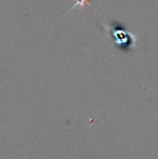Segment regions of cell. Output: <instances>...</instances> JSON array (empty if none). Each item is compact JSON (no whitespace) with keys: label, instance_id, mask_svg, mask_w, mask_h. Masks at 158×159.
<instances>
[{"label":"cell","instance_id":"obj_1","mask_svg":"<svg viewBox=\"0 0 158 159\" xmlns=\"http://www.w3.org/2000/svg\"><path fill=\"white\" fill-rule=\"evenodd\" d=\"M107 31L114 41L115 46L122 51H130L135 46L134 36L118 21H112Z\"/></svg>","mask_w":158,"mask_h":159},{"label":"cell","instance_id":"obj_2","mask_svg":"<svg viewBox=\"0 0 158 159\" xmlns=\"http://www.w3.org/2000/svg\"><path fill=\"white\" fill-rule=\"evenodd\" d=\"M88 2H89V0H76L75 4L72 7L71 10L74 9V8H75V7H79L81 9H83L84 7H85V5H86L87 3H88Z\"/></svg>","mask_w":158,"mask_h":159}]
</instances>
